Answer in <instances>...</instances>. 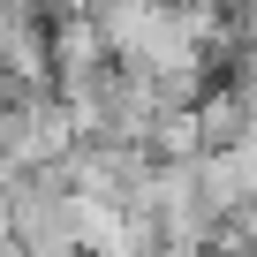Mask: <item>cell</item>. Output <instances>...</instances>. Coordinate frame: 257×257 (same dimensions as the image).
<instances>
[{
    "label": "cell",
    "instance_id": "6da1fadb",
    "mask_svg": "<svg viewBox=\"0 0 257 257\" xmlns=\"http://www.w3.org/2000/svg\"><path fill=\"white\" fill-rule=\"evenodd\" d=\"M38 8H68V16H91V0H38Z\"/></svg>",
    "mask_w": 257,
    "mask_h": 257
},
{
    "label": "cell",
    "instance_id": "7a4b0ae2",
    "mask_svg": "<svg viewBox=\"0 0 257 257\" xmlns=\"http://www.w3.org/2000/svg\"><path fill=\"white\" fill-rule=\"evenodd\" d=\"M249 257H257V249H249Z\"/></svg>",
    "mask_w": 257,
    "mask_h": 257
}]
</instances>
